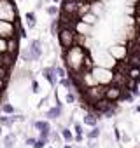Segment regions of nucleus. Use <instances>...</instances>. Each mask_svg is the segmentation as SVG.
Segmentation results:
<instances>
[{
    "instance_id": "f257e3e1",
    "label": "nucleus",
    "mask_w": 140,
    "mask_h": 148,
    "mask_svg": "<svg viewBox=\"0 0 140 148\" xmlns=\"http://www.w3.org/2000/svg\"><path fill=\"white\" fill-rule=\"evenodd\" d=\"M86 54H88V51H84V47H81V45H74L68 51H65V64L70 70V75H74V73H82Z\"/></svg>"
},
{
    "instance_id": "f03ea898",
    "label": "nucleus",
    "mask_w": 140,
    "mask_h": 148,
    "mask_svg": "<svg viewBox=\"0 0 140 148\" xmlns=\"http://www.w3.org/2000/svg\"><path fill=\"white\" fill-rule=\"evenodd\" d=\"M76 30L70 28V26H61L60 32H58V42L61 45L63 51H68L70 47L76 45Z\"/></svg>"
},
{
    "instance_id": "7ed1b4c3",
    "label": "nucleus",
    "mask_w": 140,
    "mask_h": 148,
    "mask_svg": "<svg viewBox=\"0 0 140 148\" xmlns=\"http://www.w3.org/2000/svg\"><path fill=\"white\" fill-rule=\"evenodd\" d=\"M84 98H86L88 105H95L96 101H100V99L105 98V86L95 84V86L84 87Z\"/></svg>"
},
{
    "instance_id": "20e7f679",
    "label": "nucleus",
    "mask_w": 140,
    "mask_h": 148,
    "mask_svg": "<svg viewBox=\"0 0 140 148\" xmlns=\"http://www.w3.org/2000/svg\"><path fill=\"white\" fill-rule=\"evenodd\" d=\"M12 19H16V9L12 2L11 0H0V21L11 23Z\"/></svg>"
},
{
    "instance_id": "39448f33",
    "label": "nucleus",
    "mask_w": 140,
    "mask_h": 148,
    "mask_svg": "<svg viewBox=\"0 0 140 148\" xmlns=\"http://www.w3.org/2000/svg\"><path fill=\"white\" fill-rule=\"evenodd\" d=\"M26 51L30 52L32 61L40 59V56H42V40H39V38L30 40V42H28V45H26Z\"/></svg>"
},
{
    "instance_id": "423d86ee",
    "label": "nucleus",
    "mask_w": 140,
    "mask_h": 148,
    "mask_svg": "<svg viewBox=\"0 0 140 148\" xmlns=\"http://www.w3.org/2000/svg\"><path fill=\"white\" fill-rule=\"evenodd\" d=\"M123 91L124 89H121L114 84H109V86H105V99L110 101V103H117L123 96Z\"/></svg>"
},
{
    "instance_id": "0eeeda50",
    "label": "nucleus",
    "mask_w": 140,
    "mask_h": 148,
    "mask_svg": "<svg viewBox=\"0 0 140 148\" xmlns=\"http://www.w3.org/2000/svg\"><path fill=\"white\" fill-rule=\"evenodd\" d=\"M18 38H19L18 35H12V37H9V38H6V42H7V49H6V52H9V54H12V56L18 54V51H19Z\"/></svg>"
},
{
    "instance_id": "6e6552de",
    "label": "nucleus",
    "mask_w": 140,
    "mask_h": 148,
    "mask_svg": "<svg viewBox=\"0 0 140 148\" xmlns=\"http://www.w3.org/2000/svg\"><path fill=\"white\" fill-rule=\"evenodd\" d=\"M126 54H128V49H126L124 45H116V47L110 49V56H112V59H116V61L126 59Z\"/></svg>"
},
{
    "instance_id": "1a4fd4ad",
    "label": "nucleus",
    "mask_w": 140,
    "mask_h": 148,
    "mask_svg": "<svg viewBox=\"0 0 140 148\" xmlns=\"http://www.w3.org/2000/svg\"><path fill=\"white\" fill-rule=\"evenodd\" d=\"M61 113H63V106H61V103H56V106H53V108L46 113V117H47L49 120H56V119L61 117Z\"/></svg>"
},
{
    "instance_id": "9d476101",
    "label": "nucleus",
    "mask_w": 140,
    "mask_h": 148,
    "mask_svg": "<svg viewBox=\"0 0 140 148\" xmlns=\"http://www.w3.org/2000/svg\"><path fill=\"white\" fill-rule=\"evenodd\" d=\"M42 75L47 79V82L51 86H56V71H54V66H47L42 70Z\"/></svg>"
},
{
    "instance_id": "9b49d317",
    "label": "nucleus",
    "mask_w": 140,
    "mask_h": 148,
    "mask_svg": "<svg viewBox=\"0 0 140 148\" xmlns=\"http://www.w3.org/2000/svg\"><path fill=\"white\" fill-rule=\"evenodd\" d=\"M14 61H16V56H12V54H9V52H2V58H0V64H4V66H7L9 70L14 66Z\"/></svg>"
},
{
    "instance_id": "f8f14e48",
    "label": "nucleus",
    "mask_w": 140,
    "mask_h": 148,
    "mask_svg": "<svg viewBox=\"0 0 140 148\" xmlns=\"http://www.w3.org/2000/svg\"><path fill=\"white\" fill-rule=\"evenodd\" d=\"M82 122H84V125H89V127H96V125H98V115H95L93 112H89V113H86V115H84Z\"/></svg>"
},
{
    "instance_id": "ddd939ff",
    "label": "nucleus",
    "mask_w": 140,
    "mask_h": 148,
    "mask_svg": "<svg viewBox=\"0 0 140 148\" xmlns=\"http://www.w3.org/2000/svg\"><path fill=\"white\" fill-rule=\"evenodd\" d=\"M128 79H133V80L140 82V68L138 66H130L128 68Z\"/></svg>"
},
{
    "instance_id": "4468645a",
    "label": "nucleus",
    "mask_w": 140,
    "mask_h": 148,
    "mask_svg": "<svg viewBox=\"0 0 140 148\" xmlns=\"http://www.w3.org/2000/svg\"><path fill=\"white\" fill-rule=\"evenodd\" d=\"M25 19H26V26L32 30L35 28V23H37V18H35V12H26L25 14Z\"/></svg>"
},
{
    "instance_id": "2eb2a0df",
    "label": "nucleus",
    "mask_w": 140,
    "mask_h": 148,
    "mask_svg": "<svg viewBox=\"0 0 140 148\" xmlns=\"http://www.w3.org/2000/svg\"><path fill=\"white\" fill-rule=\"evenodd\" d=\"M0 110H2L4 115H14V113H16V108H14L11 103H4L2 106H0Z\"/></svg>"
},
{
    "instance_id": "dca6fc26",
    "label": "nucleus",
    "mask_w": 140,
    "mask_h": 148,
    "mask_svg": "<svg viewBox=\"0 0 140 148\" xmlns=\"http://www.w3.org/2000/svg\"><path fill=\"white\" fill-rule=\"evenodd\" d=\"M61 138H63V141L70 143V141L74 139V134H72V131H70L68 127H63V129H61Z\"/></svg>"
},
{
    "instance_id": "f3484780",
    "label": "nucleus",
    "mask_w": 140,
    "mask_h": 148,
    "mask_svg": "<svg viewBox=\"0 0 140 148\" xmlns=\"http://www.w3.org/2000/svg\"><path fill=\"white\" fill-rule=\"evenodd\" d=\"M14 143H16V134H7V136L4 138V146H6V148H12Z\"/></svg>"
},
{
    "instance_id": "a211bd4d",
    "label": "nucleus",
    "mask_w": 140,
    "mask_h": 148,
    "mask_svg": "<svg viewBox=\"0 0 140 148\" xmlns=\"http://www.w3.org/2000/svg\"><path fill=\"white\" fill-rule=\"evenodd\" d=\"M12 119H11V115H2L0 117V125L2 127H12Z\"/></svg>"
},
{
    "instance_id": "6ab92c4d",
    "label": "nucleus",
    "mask_w": 140,
    "mask_h": 148,
    "mask_svg": "<svg viewBox=\"0 0 140 148\" xmlns=\"http://www.w3.org/2000/svg\"><path fill=\"white\" fill-rule=\"evenodd\" d=\"M46 11H47V14H49L51 18H58V16H60V12H61L58 5H49V7H47Z\"/></svg>"
},
{
    "instance_id": "aec40b11",
    "label": "nucleus",
    "mask_w": 140,
    "mask_h": 148,
    "mask_svg": "<svg viewBox=\"0 0 140 148\" xmlns=\"http://www.w3.org/2000/svg\"><path fill=\"white\" fill-rule=\"evenodd\" d=\"M9 68L7 66H4V64H0V80H6L7 82V79H9Z\"/></svg>"
},
{
    "instance_id": "412c9836",
    "label": "nucleus",
    "mask_w": 140,
    "mask_h": 148,
    "mask_svg": "<svg viewBox=\"0 0 140 148\" xmlns=\"http://www.w3.org/2000/svg\"><path fill=\"white\" fill-rule=\"evenodd\" d=\"M65 101H67L68 105L76 103V101H77V94H76V92H72V91H68V92H67V96H65Z\"/></svg>"
},
{
    "instance_id": "4be33fe9",
    "label": "nucleus",
    "mask_w": 140,
    "mask_h": 148,
    "mask_svg": "<svg viewBox=\"0 0 140 148\" xmlns=\"http://www.w3.org/2000/svg\"><path fill=\"white\" fill-rule=\"evenodd\" d=\"M98 136H100V127H98V125L93 127V129L88 132V138H89V139H98Z\"/></svg>"
},
{
    "instance_id": "5701e85b",
    "label": "nucleus",
    "mask_w": 140,
    "mask_h": 148,
    "mask_svg": "<svg viewBox=\"0 0 140 148\" xmlns=\"http://www.w3.org/2000/svg\"><path fill=\"white\" fill-rule=\"evenodd\" d=\"M54 71H56V75L60 77V80L67 77V71H65V68H61V66H56V64H54Z\"/></svg>"
},
{
    "instance_id": "b1692460",
    "label": "nucleus",
    "mask_w": 140,
    "mask_h": 148,
    "mask_svg": "<svg viewBox=\"0 0 140 148\" xmlns=\"http://www.w3.org/2000/svg\"><path fill=\"white\" fill-rule=\"evenodd\" d=\"M6 49H7V42H6V38L0 37V52H6Z\"/></svg>"
},
{
    "instance_id": "393cba45",
    "label": "nucleus",
    "mask_w": 140,
    "mask_h": 148,
    "mask_svg": "<svg viewBox=\"0 0 140 148\" xmlns=\"http://www.w3.org/2000/svg\"><path fill=\"white\" fill-rule=\"evenodd\" d=\"M46 145H47V141H44V139H37V143H35L33 148H44Z\"/></svg>"
},
{
    "instance_id": "a878e982",
    "label": "nucleus",
    "mask_w": 140,
    "mask_h": 148,
    "mask_svg": "<svg viewBox=\"0 0 140 148\" xmlns=\"http://www.w3.org/2000/svg\"><path fill=\"white\" fill-rule=\"evenodd\" d=\"M35 143H37V138H32V136H28V138H26V145L35 146Z\"/></svg>"
},
{
    "instance_id": "bb28decb",
    "label": "nucleus",
    "mask_w": 140,
    "mask_h": 148,
    "mask_svg": "<svg viewBox=\"0 0 140 148\" xmlns=\"http://www.w3.org/2000/svg\"><path fill=\"white\" fill-rule=\"evenodd\" d=\"M32 91L33 92H39V82L37 80H32Z\"/></svg>"
},
{
    "instance_id": "cd10ccee",
    "label": "nucleus",
    "mask_w": 140,
    "mask_h": 148,
    "mask_svg": "<svg viewBox=\"0 0 140 148\" xmlns=\"http://www.w3.org/2000/svg\"><path fill=\"white\" fill-rule=\"evenodd\" d=\"M74 129H76V134H82V125L81 124H76Z\"/></svg>"
},
{
    "instance_id": "c85d7f7f",
    "label": "nucleus",
    "mask_w": 140,
    "mask_h": 148,
    "mask_svg": "<svg viewBox=\"0 0 140 148\" xmlns=\"http://www.w3.org/2000/svg\"><path fill=\"white\" fill-rule=\"evenodd\" d=\"M74 139H76L77 143H81V141H82V134H76V136H74Z\"/></svg>"
},
{
    "instance_id": "c756f323",
    "label": "nucleus",
    "mask_w": 140,
    "mask_h": 148,
    "mask_svg": "<svg viewBox=\"0 0 140 148\" xmlns=\"http://www.w3.org/2000/svg\"><path fill=\"white\" fill-rule=\"evenodd\" d=\"M6 89V80H0V92Z\"/></svg>"
},
{
    "instance_id": "7c9ffc66",
    "label": "nucleus",
    "mask_w": 140,
    "mask_h": 148,
    "mask_svg": "<svg viewBox=\"0 0 140 148\" xmlns=\"http://www.w3.org/2000/svg\"><path fill=\"white\" fill-rule=\"evenodd\" d=\"M121 139H123V141H128V139H130V136H128V134H123V136H121Z\"/></svg>"
},
{
    "instance_id": "2f4dec72",
    "label": "nucleus",
    "mask_w": 140,
    "mask_h": 148,
    "mask_svg": "<svg viewBox=\"0 0 140 148\" xmlns=\"http://www.w3.org/2000/svg\"><path fill=\"white\" fill-rule=\"evenodd\" d=\"M63 148H74V146H72V145H70V143H67V145H65Z\"/></svg>"
},
{
    "instance_id": "473e14b6",
    "label": "nucleus",
    "mask_w": 140,
    "mask_h": 148,
    "mask_svg": "<svg viewBox=\"0 0 140 148\" xmlns=\"http://www.w3.org/2000/svg\"><path fill=\"white\" fill-rule=\"evenodd\" d=\"M88 4H95V2H98V0H86Z\"/></svg>"
},
{
    "instance_id": "72a5a7b5",
    "label": "nucleus",
    "mask_w": 140,
    "mask_h": 148,
    "mask_svg": "<svg viewBox=\"0 0 140 148\" xmlns=\"http://www.w3.org/2000/svg\"><path fill=\"white\" fill-rule=\"evenodd\" d=\"M135 112H140V105H138V106H135Z\"/></svg>"
},
{
    "instance_id": "f704fd0d",
    "label": "nucleus",
    "mask_w": 140,
    "mask_h": 148,
    "mask_svg": "<svg viewBox=\"0 0 140 148\" xmlns=\"http://www.w3.org/2000/svg\"><path fill=\"white\" fill-rule=\"evenodd\" d=\"M2 131H4V127H2V125H0V136H2Z\"/></svg>"
},
{
    "instance_id": "c9c22d12",
    "label": "nucleus",
    "mask_w": 140,
    "mask_h": 148,
    "mask_svg": "<svg viewBox=\"0 0 140 148\" xmlns=\"http://www.w3.org/2000/svg\"><path fill=\"white\" fill-rule=\"evenodd\" d=\"M53 2H54V4H60V2H61V0H53Z\"/></svg>"
},
{
    "instance_id": "e433bc0d",
    "label": "nucleus",
    "mask_w": 140,
    "mask_h": 148,
    "mask_svg": "<svg viewBox=\"0 0 140 148\" xmlns=\"http://www.w3.org/2000/svg\"><path fill=\"white\" fill-rule=\"evenodd\" d=\"M49 148H53V146H49Z\"/></svg>"
}]
</instances>
